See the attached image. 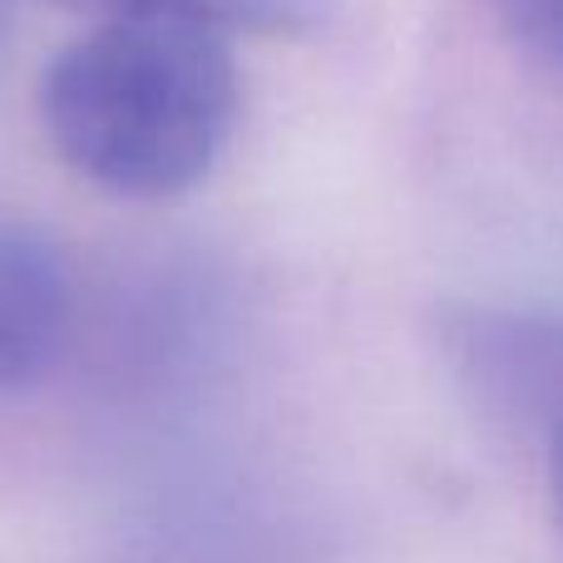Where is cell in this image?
<instances>
[{
  "label": "cell",
  "mask_w": 563,
  "mask_h": 563,
  "mask_svg": "<svg viewBox=\"0 0 563 563\" xmlns=\"http://www.w3.org/2000/svg\"><path fill=\"white\" fill-rule=\"evenodd\" d=\"M104 20H184L218 35H301L327 15V0H65Z\"/></svg>",
  "instance_id": "277c9868"
},
{
  "label": "cell",
  "mask_w": 563,
  "mask_h": 563,
  "mask_svg": "<svg viewBox=\"0 0 563 563\" xmlns=\"http://www.w3.org/2000/svg\"><path fill=\"white\" fill-rule=\"evenodd\" d=\"M75 327L69 267L40 233L0 223V400L30 390L65 356Z\"/></svg>",
  "instance_id": "3957f363"
},
{
  "label": "cell",
  "mask_w": 563,
  "mask_h": 563,
  "mask_svg": "<svg viewBox=\"0 0 563 563\" xmlns=\"http://www.w3.org/2000/svg\"><path fill=\"white\" fill-rule=\"evenodd\" d=\"M499 25L534 65L563 75V0H495Z\"/></svg>",
  "instance_id": "5b68a950"
},
{
  "label": "cell",
  "mask_w": 563,
  "mask_h": 563,
  "mask_svg": "<svg viewBox=\"0 0 563 563\" xmlns=\"http://www.w3.org/2000/svg\"><path fill=\"white\" fill-rule=\"evenodd\" d=\"M223 35L184 20H104L65 45L40 85L55 154L119 198H174L213 174L238 124Z\"/></svg>",
  "instance_id": "6da1fadb"
},
{
  "label": "cell",
  "mask_w": 563,
  "mask_h": 563,
  "mask_svg": "<svg viewBox=\"0 0 563 563\" xmlns=\"http://www.w3.org/2000/svg\"><path fill=\"white\" fill-rule=\"evenodd\" d=\"M549 475H554V515L563 525V426L554 430V440H549Z\"/></svg>",
  "instance_id": "8992f818"
},
{
  "label": "cell",
  "mask_w": 563,
  "mask_h": 563,
  "mask_svg": "<svg viewBox=\"0 0 563 563\" xmlns=\"http://www.w3.org/2000/svg\"><path fill=\"white\" fill-rule=\"evenodd\" d=\"M440 346L489 420L554 440L563 426V321L509 307H460L440 321Z\"/></svg>",
  "instance_id": "7a4b0ae2"
}]
</instances>
